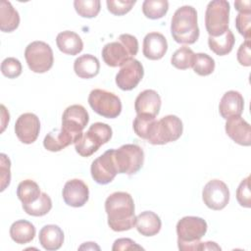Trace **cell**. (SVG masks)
I'll return each mask as SVG.
<instances>
[{"instance_id": "60d3db41", "label": "cell", "mask_w": 251, "mask_h": 251, "mask_svg": "<svg viewBox=\"0 0 251 251\" xmlns=\"http://www.w3.org/2000/svg\"><path fill=\"white\" fill-rule=\"evenodd\" d=\"M251 42L250 39H246L243 43L240 44L237 50V61L243 67L251 66Z\"/></svg>"}, {"instance_id": "4dcf8cb0", "label": "cell", "mask_w": 251, "mask_h": 251, "mask_svg": "<svg viewBox=\"0 0 251 251\" xmlns=\"http://www.w3.org/2000/svg\"><path fill=\"white\" fill-rule=\"evenodd\" d=\"M23 209L29 216L41 217L48 214L52 209V200L47 193L41 192L39 198L34 202L23 204Z\"/></svg>"}, {"instance_id": "9a60e30c", "label": "cell", "mask_w": 251, "mask_h": 251, "mask_svg": "<svg viewBox=\"0 0 251 251\" xmlns=\"http://www.w3.org/2000/svg\"><path fill=\"white\" fill-rule=\"evenodd\" d=\"M89 121L86 109L78 104L71 105L63 113L62 126L75 134H81Z\"/></svg>"}, {"instance_id": "ffe728a7", "label": "cell", "mask_w": 251, "mask_h": 251, "mask_svg": "<svg viewBox=\"0 0 251 251\" xmlns=\"http://www.w3.org/2000/svg\"><path fill=\"white\" fill-rule=\"evenodd\" d=\"M244 109V99L240 92L235 90L226 91L219 104L220 115L227 120L232 117L241 116Z\"/></svg>"}, {"instance_id": "9c48e42d", "label": "cell", "mask_w": 251, "mask_h": 251, "mask_svg": "<svg viewBox=\"0 0 251 251\" xmlns=\"http://www.w3.org/2000/svg\"><path fill=\"white\" fill-rule=\"evenodd\" d=\"M88 104L96 114L107 119H115L122 112L121 99L115 93L105 89L91 90L88 95Z\"/></svg>"}, {"instance_id": "8992f818", "label": "cell", "mask_w": 251, "mask_h": 251, "mask_svg": "<svg viewBox=\"0 0 251 251\" xmlns=\"http://www.w3.org/2000/svg\"><path fill=\"white\" fill-rule=\"evenodd\" d=\"M229 3L226 0H213L205 12V26L209 36H220L228 29Z\"/></svg>"}, {"instance_id": "8d00e7d4", "label": "cell", "mask_w": 251, "mask_h": 251, "mask_svg": "<svg viewBox=\"0 0 251 251\" xmlns=\"http://www.w3.org/2000/svg\"><path fill=\"white\" fill-rule=\"evenodd\" d=\"M136 3L135 0H107L108 11L115 16H123L128 13L133 5Z\"/></svg>"}, {"instance_id": "d6986e66", "label": "cell", "mask_w": 251, "mask_h": 251, "mask_svg": "<svg viewBox=\"0 0 251 251\" xmlns=\"http://www.w3.org/2000/svg\"><path fill=\"white\" fill-rule=\"evenodd\" d=\"M168 50V42L166 37L157 31L149 32L143 39L142 52L145 58L149 60H160L164 57Z\"/></svg>"}, {"instance_id": "484cf974", "label": "cell", "mask_w": 251, "mask_h": 251, "mask_svg": "<svg viewBox=\"0 0 251 251\" xmlns=\"http://www.w3.org/2000/svg\"><path fill=\"white\" fill-rule=\"evenodd\" d=\"M20 25V15L11 2L2 0L0 4V29L3 32H12Z\"/></svg>"}, {"instance_id": "5b68a950", "label": "cell", "mask_w": 251, "mask_h": 251, "mask_svg": "<svg viewBox=\"0 0 251 251\" xmlns=\"http://www.w3.org/2000/svg\"><path fill=\"white\" fill-rule=\"evenodd\" d=\"M113 131L109 125L104 123L92 124L86 132L75 141V148L81 157H89L94 154L103 144L107 143L112 137Z\"/></svg>"}, {"instance_id": "7c38bea8", "label": "cell", "mask_w": 251, "mask_h": 251, "mask_svg": "<svg viewBox=\"0 0 251 251\" xmlns=\"http://www.w3.org/2000/svg\"><path fill=\"white\" fill-rule=\"evenodd\" d=\"M204 204L215 211L224 209L229 201V190L227 185L220 179L208 181L202 191Z\"/></svg>"}, {"instance_id": "7a4b0ae2", "label": "cell", "mask_w": 251, "mask_h": 251, "mask_svg": "<svg viewBox=\"0 0 251 251\" xmlns=\"http://www.w3.org/2000/svg\"><path fill=\"white\" fill-rule=\"evenodd\" d=\"M171 33L176 42L193 44L199 38L197 12L192 6H181L176 10L171 23Z\"/></svg>"}, {"instance_id": "f35d334b", "label": "cell", "mask_w": 251, "mask_h": 251, "mask_svg": "<svg viewBox=\"0 0 251 251\" xmlns=\"http://www.w3.org/2000/svg\"><path fill=\"white\" fill-rule=\"evenodd\" d=\"M251 14H241L238 13V15L235 18V27L237 31L245 37V39H250L251 37Z\"/></svg>"}, {"instance_id": "f1b7e54d", "label": "cell", "mask_w": 251, "mask_h": 251, "mask_svg": "<svg viewBox=\"0 0 251 251\" xmlns=\"http://www.w3.org/2000/svg\"><path fill=\"white\" fill-rule=\"evenodd\" d=\"M156 117L148 115H136L133 120V130L137 136L149 141L154 133L157 124Z\"/></svg>"}, {"instance_id": "4316f807", "label": "cell", "mask_w": 251, "mask_h": 251, "mask_svg": "<svg viewBox=\"0 0 251 251\" xmlns=\"http://www.w3.org/2000/svg\"><path fill=\"white\" fill-rule=\"evenodd\" d=\"M34 226L26 220H18L10 226V236L18 244L30 242L35 236Z\"/></svg>"}, {"instance_id": "83f0119b", "label": "cell", "mask_w": 251, "mask_h": 251, "mask_svg": "<svg viewBox=\"0 0 251 251\" xmlns=\"http://www.w3.org/2000/svg\"><path fill=\"white\" fill-rule=\"evenodd\" d=\"M234 42V35L229 28L220 36L208 37V45L210 50L218 56H225L230 53L233 48Z\"/></svg>"}, {"instance_id": "7402d4cb", "label": "cell", "mask_w": 251, "mask_h": 251, "mask_svg": "<svg viewBox=\"0 0 251 251\" xmlns=\"http://www.w3.org/2000/svg\"><path fill=\"white\" fill-rule=\"evenodd\" d=\"M38 239L45 250H58L64 243V231L57 225H46L40 229Z\"/></svg>"}, {"instance_id": "2e32d148", "label": "cell", "mask_w": 251, "mask_h": 251, "mask_svg": "<svg viewBox=\"0 0 251 251\" xmlns=\"http://www.w3.org/2000/svg\"><path fill=\"white\" fill-rule=\"evenodd\" d=\"M62 196L67 205L78 208L88 201L89 189L83 180L74 178L65 183Z\"/></svg>"}, {"instance_id": "6da1fadb", "label": "cell", "mask_w": 251, "mask_h": 251, "mask_svg": "<svg viewBox=\"0 0 251 251\" xmlns=\"http://www.w3.org/2000/svg\"><path fill=\"white\" fill-rule=\"evenodd\" d=\"M108 226L114 231L129 230L135 226L134 202L127 192L117 191L110 194L105 201Z\"/></svg>"}, {"instance_id": "836d02e7", "label": "cell", "mask_w": 251, "mask_h": 251, "mask_svg": "<svg viewBox=\"0 0 251 251\" xmlns=\"http://www.w3.org/2000/svg\"><path fill=\"white\" fill-rule=\"evenodd\" d=\"M192 69L194 73L201 76L209 75L215 70V60L206 53H196Z\"/></svg>"}, {"instance_id": "74e56055", "label": "cell", "mask_w": 251, "mask_h": 251, "mask_svg": "<svg viewBox=\"0 0 251 251\" xmlns=\"http://www.w3.org/2000/svg\"><path fill=\"white\" fill-rule=\"evenodd\" d=\"M250 176H248L244 179L241 180L237 189H236V200L240 206L244 208L251 207V193H250V185H249Z\"/></svg>"}, {"instance_id": "d4e9b609", "label": "cell", "mask_w": 251, "mask_h": 251, "mask_svg": "<svg viewBox=\"0 0 251 251\" xmlns=\"http://www.w3.org/2000/svg\"><path fill=\"white\" fill-rule=\"evenodd\" d=\"M74 71L80 78H91L96 76L100 71L99 60L91 55L84 54L75 60Z\"/></svg>"}, {"instance_id": "d6a6232c", "label": "cell", "mask_w": 251, "mask_h": 251, "mask_svg": "<svg viewBox=\"0 0 251 251\" xmlns=\"http://www.w3.org/2000/svg\"><path fill=\"white\" fill-rule=\"evenodd\" d=\"M195 53L187 46H182L175 51L171 58L172 65L178 70H186L192 67Z\"/></svg>"}, {"instance_id": "52a82bcc", "label": "cell", "mask_w": 251, "mask_h": 251, "mask_svg": "<svg viewBox=\"0 0 251 251\" xmlns=\"http://www.w3.org/2000/svg\"><path fill=\"white\" fill-rule=\"evenodd\" d=\"M114 158L119 174H136L143 166L144 152L137 144H124L115 149Z\"/></svg>"}, {"instance_id": "4fadbf2b", "label": "cell", "mask_w": 251, "mask_h": 251, "mask_svg": "<svg viewBox=\"0 0 251 251\" xmlns=\"http://www.w3.org/2000/svg\"><path fill=\"white\" fill-rule=\"evenodd\" d=\"M144 75L142 64L132 58L121 66L120 71L116 75V84L122 90L128 91L135 88Z\"/></svg>"}, {"instance_id": "e0dca14e", "label": "cell", "mask_w": 251, "mask_h": 251, "mask_svg": "<svg viewBox=\"0 0 251 251\" xmlns=\"http://www.w3.org/2000/svg\"><path fill=\"white\" fill-rule=\"evenodd\" d=\"M161 97L153 89L141 91L134 101V110L137 115H148L156 117L161 109Z\"/></svg>"}, {"instance_id": "44dd1931", "label": "cell", "mask_w": 251, "mask_h": 251, "mask_svg": "<svg viewBox=\"0 0 251 251\" xmlns=\"http://www.w3.org/2000/svg\"><path fill=\"white\" fill-rule=\"evenodd\" d=\"M81 134H75L61 127V129L59 130H52L46 134L43 140V146L48 151L58 152L68 147L69 145L75 143V141L81 136Z\"/></svg>"}, {"instance_id": "3957f363", "label": "cell", "mask_w": 251, "mask_h": 251, "mask_svg": "<svg viewBox=\"0 0 251 251\" xmlns=\"http://www.w3.org/2000/svg\"><path fill=\"white\" fill-rule=\"evenodd\" d=\"M208 229L204 219L195 216L181 218L176 224L177 246L180 251L203 250V242L200 239Z\"/></svg>"}, {"instance_id": "277c9868", "label": "cell", "mask_w": 251, "mask_h": 251, "mask_svg": "<svg viewBox=\"0 0 251 251\" xmlns=\"http://www.w3.org/2000/svg\"><path fill=\"white\" fill-rule=\"evenodd\" d=\"M137 52L138 41L136 37L128 33H123L117 41L105 44L102 49V58L107 66L116 68L132 59Z\"/></svg>"}, {"instance_id": "b9f144b4", "label": "cell", "mask_w": 251, "mask_h": 251, "mask_svg": "<svg viewBox=\"0 0 251 251\" xmlns=\"http://www.w3.org/2000/svg\"><path fill=\"white\" fill-rule=\"evenodd\" d=\"M134 250V249H143L140 245L136 244L133 240L130 238H119L116 239L112 250L117 251V250Z\"/></svg>"}, {"instance_id": "d590c367", "label": "cell", "mask_w": 251, "mask_h": 251, "mask_svg": "<svg viewBox=\"0 0 251 251\" xmlns=\"http://www.w3.org/2000/svg\"><path fill=\"white\" fill-rule=\"evenodd\" d=\"M23 67L21 62L14 57H8L1 63V72L8 78H16L21 75Z\"/></svg>"}, {"instance_id": "ee69618b", "label": "cell", "mask_w": 251, "mask_h": 251, "mask_svg": "<svg viewBox=\"0 0 251 251\" xmlns=\"http://www.w3.org/2000/svg\"><path fill=\"white\" fill-rule=\"evenodd\" d=\"M9 120H10V116H9V113L6 114V116H4V112L2 110V129L1 131L3 132L4 129H5V126H6V124L9 123Z\"/></svg>"}, {"instance_id": "f546056e", "label": "cell", "mask_w": 251, "mask_h": 251, "mask_svg": "<svg viewBox=\"0 0 251 251\" xmlns=\"http://www.w3.org/2000/svg\"><path fill=\"white\" fill-rule=\"evenodd\" d=\"M41 194L39 185L32 179L21 181L17 187V196L23 204H29L39 198Z\"/></svg>"}, {"instance_id": "603a6c76", "label": "cell", "mask_w": 251, "mask_h": 251, "mask_svg": "<svg viewBox=\"0 0 251 251\" xmlns=\"http://www.w3.org/2000/svg\"><path fill=\"white\" fill-rule=\"evenodd\" d=\"M56 44L61 52L71 56L77 55L83 49V42L80 36L71 30H65L58 33Z\"/></svg>"}, {"instance_id": "cb8c5ba5", "label": "cell", "mask_w": 251, "mask_h": 251, "mask_svg": "<svg viewBox=\"0 0 251 251\" xmlns=\"http://www.w3.org/2000/svg\"><path fill=\"white\" fill-rule=\"evenodd\" d=\"M135 226L141 235L153 236L160 231L162 222L156 213L152 211H144L136 216Z\"/></svg>"}, {"instance_id": "5bb4252c", "label": "cell", "mask_w": 251, "mask_h": 251, "mask_svg": "<svg viewBox=\"0 0 251 251\" xmlns=\"http://www.w3.org/2000/svg\"><path fill=\"white\" fill-rule=\"evenodd\" d=\"M40 131V122L33 113L22 114L16 121L15 133L19 140L25 144L33 143Z\"/></svg>"}, {"instance_id": "ba28073f", "label": "cell", "mask_w": 251, "mask_h": 251, "mask_svg": "<svg viewBox=\"0 0 251 251\" xmlns=\"http://www.w3.org/2000/svg\"><path fill=\"white\" fill-rule=\"evenodd\" d=\"M25 58L30 71L36 74L48 72L54 63L52 48L44 41H32L25 50Z\"/></svg>"}, {"instance_id": "ab89813d", "label": "cell", "mask_w": 251, "mask_h": 251, "mask_svg": "<svg viewBox=\"0 0 251 251\" xmlns=\"http://www.w3.org/2000/svg\"><path fill=\"white\" fill-rule=\"evenodd\" d=\"M0 164L1 191H4L11 181V161L4 153L0 154Z\"/></svg>"}, {"instance_id": "1f68e13d", "label": "cell", "mask_w": 251, "mask_h": 251, "mask_svg": "<svg viewBox=\"0 0 251 251\" xmlns=\"http://www.w3.org/2000/svg\"><path fill=\"white\" fill-rule=\"evenodd\" d=\"M169 10L167 0H145L142 3V12L144 16L151 20L163 18Z\"/></svg>"}, {"instance_id": "30bf717a", "label": "cell", "mask_w": 251, "mask_h": 251, "mask_svg": "<svg viewBox=\"0 0 251 251\" xmlns=\"http://www.w3.org/2000/svg\"><path fill=\"white\" fill-rule=\"evenodd\" d=\"M183 131L181 120L175 115H168L157 121L154 133L148 141L153 145H163L177 140Z\"/></svg>"}, {"instance_id": "ac0fdd59", "label": "cell", "mask_w": 251, "mask_h": 251, "mask_svg": "<svg viewBox=\"0 0 251 251\" xmlns=\"http://www.w3.org/2000/svg\"><path fill=\"white\" fill-rule=\"evenodd\" d=\"M226 134L237 144L242 146H250L251 144V128L250 125L240 116L232 117L226 123Z\"/></svg>"}, {"instance_id": "7bdbcfd3", "label": "cell", "mask_w": 251, "mask_h": 251, "mask_svg": "<svg viewBox=\"0 0 251 251\" xmlns=\"http://www.w3.org/2000/svg\"><path fill=\"white\" fill-rule=\"evenodd\" d=\"M251 2L250 0H239L234 2L235 9L241 13V14H251V8H250Z\"/></svg>"}, {"instance_id": "8fae6325", "label": "cell", "mask_w": 251, "mask_h": 251, "mask_svg": "<svg viewBox=\"0 0 251 251\" xmlns=\"http://www.w3.org/2000/svg\"><path fill=\"white\" fill-rule=\"evenodd\" d=\"M114 152L115 149H109L92 162L90 173L95 182L99 184H108L115 178L117 174H119L114 158Z\"/></svg>"}, {"instance_id": "e575fe53", "label": "cell", "mask_w": 251, "mask_h": 251, "mask_svg": "<svg viewBox=\"0 0 251 251\" xmlns=\"http://www.w3.org/2000/svg\"><path fill=\"white\" fill-rule=\"evenodd\" d=\"M74 7L75 12L82 18H95L101 9L99 0H75Z\"/></svg>"}]
</instances>
